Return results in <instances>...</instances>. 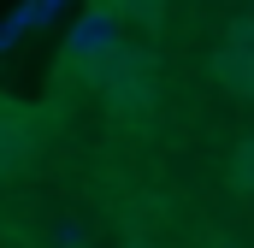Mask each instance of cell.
Listing matches in <instances>:
<instances>
[{
  "mask_svg": "<svg viewBox=\"0 0 254 248\" xmlns=\"http://www.w3.org/2000/svg\"><path fill=\"white\" fill-rule=\"evenodd\" d=\"M113 48H119V18H113V12H83L77 30H71V60L113 54Z\"/></svg>",
  "mask_w": 254,
  "mask_h": 248,
  "instance_id": "6da1fadb",
  "label": "cell"
},
{
  "mask_svg": "<svg viewBox=\"0 0 254 248\" xmlns=\"http://www.w3.org/2000/svg\"><path fill=\"white\" fill-rule=\"evenodd\" d=\"M219 77H225V89L254 95V36H231V42H225V54H219Z\"/></svg>",
  "mask_w": 254,
  "mask_h": 248,
  "instance_id": "7a4b0ae2",
  "label": "cell"
}]
</instances>
